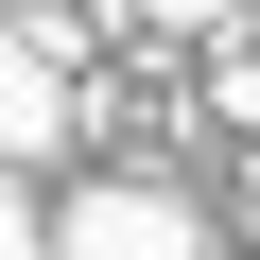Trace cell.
Listing matches in <instances>:
<instances>
[{"label": "cell", "mask_w": 260, "mask_h": 260, "mask_svg": "<svg viewBox=\"0 0 260 260\" xmlns=\"http://www.w3.org/2000/svg\"><path fill=\"white\" fill-rule=\"evenodd\" d=\"M52 260H208V225H191L174 191H139V174H104V191L52 208Z\"/></svg>", "instance_id": "cell-1"}, {"label": "cell", "mask_w": 260, "mask_h": 260, "mask_svg": "<svg viewBox=\"0 0 260 260\" xmlns=\"http://www.w3.org/2000/svg\"><path fill=\"white\" fill-rule=\"evenodd\" d=\"M70 139V18H18L0 52V156H52Z\"/></svg>", "instance_id": "cell-2"}, {"label": "cell", "mask_w": 260, "mask_h": 260, "mask_svg": "<svg viewBox=\"0 0 260 260\" xmlns=\"http://www.w3.org/2000/svg\"><path fill=\"white\" fill-rule=\"evenodd\" d=\"M243 208H260V191H243Z\"/></svg>", "instance_id": "cell-3"}]
</instances>
